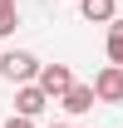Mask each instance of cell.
I'll list each match as a JSON object with an SVG mask.
<instances>
[{"instance_id": "7a4b0ae2", "label": "cell", "mask_w": 123, "mask_h": 128, "mask_svg": "<svg viewBox=\"0 0 123 128\" xmlns=\"http://www.w3.org/2000/svg\"><path fill=\"white\" fill-rule=\"evenodd\" d=\"M94 98L98 104H123V64H104L98 74H94Z\"/></svg>"}, {"instance_id": "5b68a950", "label": "cell", "mask_w": 123, "mask_h": 128, "mask_svg": "<svg viewBox=\"0 0 123 128\" xmlns=\"http://www.w3.org/2000/svg\"><path fill=\"white\" fill-rule=\"evenodd\" d=\"M54 104H59L64 113H74V118H84V113H89L94 104H98V98H94V89H89V84H69V89H64V94L54 98Z\"/></svg>"}, {"instance_id": "3957f363", "label": "cell", "mask_w": 123, "mask_h": 128, "mask_svg": "<svg viewBox=\"0 0 123 128\" xmlns=\"http://www.w3.org/2000/svg\"><path fill=\"white\" fill-rule=\"evenodd\" d=\"M44 108H49V94H44L34 79H30V84H15V113H20V118H40Z\"/></svg>"}, {"instance_id": "30bf717a", "label": "cell", "mask_w": 123, "mask_h": 128, "mask_svg": "<svg viewBox=\"0 0 123 128\" xmlns=\"http://www.w3.org/2000/svg\"><path fill=\"white\" fill-rule=\"evenodd\" d=\"M54 128H74V123H54Z\"/></svg>"}, {"instance_id": "277c9868", "label": "cell", "mask_w": 123, "mask_h": 128, "mask_svg": "<svg viewBox=\"0 0 123 128\" xmlns=\"http://www.w3.org/2000/svg\"><path fill=\"white\" fill-rule=\"evenodd\" d=\"M34 84H40V89L49 94V104H54V98H59L64 89L74 84V69H69V64H40V74H34Z\"/></svg>"}, {"instance_id": "8992f818", "label": "cell", "mask_w": 123, "mask_h": 128, "mask_svg": "<svg viewBox=\"0 0 123 128\" xmlns=\"http://www.w3.org/2000/svg\"><path fill=\"white\" fill-rule=\"evenodd\" d=\"M79 15L89 20V25H108V20L118 15V0H79Z\"/></svg>"}, {"instance_id": "8fae6325", "label": "cell", "mask_w": 123, "mask_h": 128, "mask_svg": "<svg viewBox=\"0 0 123 128\" xmlns=\"http://www.w3.org/2000/svg\"><path fill=\"white\" fill-rule=\"evenodd\" d=\"M0 5H15V0H0Z\"/></svg>"}, {"instance_id": "52a82bcc", "label": "cell", "mask_w": 123, "mask_h": 128, "mask_svg": "<svg viewBox=\"0 0 123 128\" xmlns=\"http://www.w3.org/2000/svg\"><path fill=\"white\" fill-rule=\"evenodd\" d=\"M104 49H108V64H123V20H108V40H104Z\"/></svg>"}, {"instance_id": "9c48e42d", "label": "cell", "mask_w": 123, "mask_h": 128, "mask_svg": "<svg viewBox=\"0 0 123 128\" xmlns=\"http://www.w3.org/2000/svg\"><path fill=\"white\" fill-rule=\"evenodd\" d=\"M5 128H34V118H20V113H15V118H10Z\"/></svg>"}, {"instance_id": "6da1fadb", "label": "cell", "mask_w": 123, "mask_h": 128, "mask_svg": "<svg viewBox=\"0 0 123 128\" xmlns=\"http://www.w3.org/2000/svg\"><path fill=\"white\" fill-rule=\"evenodd\" d=\"M34 74H40V59H34L30 49H5V54H0V79H10V84H30Z\"/></svg>"}, {"instance_id": "ba28073f", "label": "cell", "mask_w": 123, "mask_h": 128, "mask_svg": "<svg viewBox=\"0 0 123 128\" xmlns=\"http://www.w3.org/2000/svg\"><path fill=\"white\" fill-rule=\"evenodd\" d=\"M15 25H20V10H15V5H0V40L15 34Z\"/></svg>"}]
</instances>
